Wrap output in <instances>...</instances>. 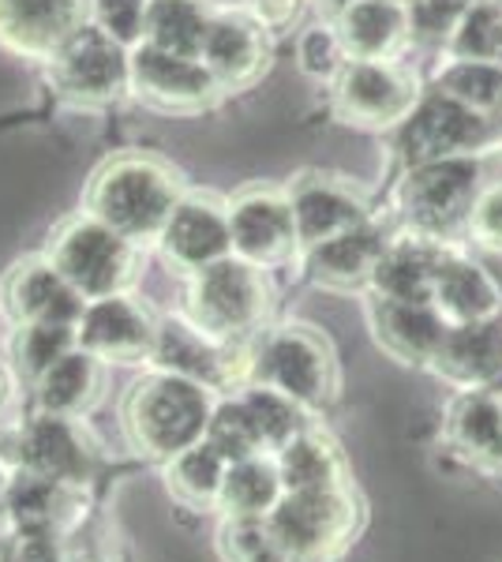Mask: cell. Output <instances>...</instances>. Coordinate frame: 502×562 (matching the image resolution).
<instances>
[{
	"label": "cell",
	"mask_w": 502,
	"mask_h": 562,
	"mask_svg": "<svg viewBox=\"0 0 502 562\" xmlns=\"http://www.w3.org/2000/svg\"><path fill=\"white\" fill-rule=\"evenodd\" d=\"M432 90L454 98L465 109L480 113L483 121L495 124L502 116V65L499 60H472V57H450L439 65L432 79Z\"/></svg>",
	"instance_id": "cell-31"
},
{
	"label": "cell",
	"mask_w": 502,
	"mask_h": 562,
	"mask_svg": "<svg viewBox=\"0 0 502 562\" xmlns=\"http://www.w3.org/2000/svg\"><path fill=\"white\" fill-rule=\"evenodd\" d=\"M443 435L454 454L472 465L502 469V402L499 390H458L446 405Z\"/></svg>",
	"instance_id": "cell-25"
},
{
	"label": "cell",
	"mask_w": 502,
	"mask_h": 562,
	"mask_svg": "<svg viewBox=\"0 0 502 562\" xmlns=\"http://www.w3.org/2000/svg\"><path fill=\"white\" fill-rule=\"evenodd\" d=\"M233 256L259 270H278L300 256V237L286 188L252 184L230 199Z\"/></svg>",
	"instance_id": "cell-12"
},
{
	"label": "cell",
	"mask_w": 502,
	"mask_h": 562,
	"mask_svg": "<svg viewBox=\"0 0 502 562\" xmlns=\"http://www.w3.org/2000/svg\"><path fill=\"white\" fill-rule=\"evenodd\" d=\"M281 495H286V484H281L278 461L274 454H255L230 465L217 510H225V518H270Z\"/></svg>",
	"instance_id": "cell-30"
},
{
	"label": "cell",
	"mask_w": 502,
	"mask_h": 562,
	"mask_svg": "<svg viewBox=\"0 0 502 562\" xmlns=\"http://www.w3.org/2000/svg\"><path fill=\"white\" fill-rule=\"evenodd\" d=\"M499 402H502V390H499Z\"/></svg>",
	"instance_id": "cell-50"
},
{
	"label": "cell",
	"mask_w": 502,
	"mask_h": 562,
	"mask_svg": "<svg viewBox=\"0 0 502 562\" xmlns=\"http://www.w3.org/2000/svg\"><path fill=\"white\" fill-rule=\"evenodd\" d=\"M90 23V0H0V45L26 60H49Z\"/></svg>",
	"instance_id": "cell-19"
},
{
	"label": "cell",
	"mask_w": 502,
	"mask_h": 562,
	"mask_svg": "<svg viewBox=\"0 0 502 562\" xmlns=\"http://www.w3.org/2000/svg\"><path fill=\"white\" fill-rule=\"evenodd\" d=\"M274 461H278L286 492H323V487L349 484V465H345L342 447L326 431L312 428V424L300 435H293L274 454Z\"/></svg>",
	"instance_id": "cell-28"
},
{
	"label": "cell",
	"mask_w": 502,
	"mask_h": 562,
	"mask_svg": "<svg viewBox=\"0 0 502 562\" xmlns=\"http://www.w3.org/2000/svg\"><path fill=\"white\" fill-rule=\"evenodd\" d=\"M185 195V180L154 154H113L87 184L83 211L124 233L132 244H158L172 206Z\"/></svg>",
	"instance_id": "cell-1"
},
{
	"label": "cell",
	"mask_w": 502,
	"mask_h": 562,
	"mask_svg": "<svg viewBox=\"0 0 502 562\" xmlns=\"http://www.w3.org/2000/svg\"><path fill=\"white\" fill-rule=\"evenodd\" d=\"M214 12L217 8H207L203 0H150L143 42L180 57H199Z\"/></svg>",
	"instance_id": "cell-32"
},
{
	"label": "cell",
	"mask_w": 502,
	"mask_h": 562,
	"mask_svg": "<svg viewBox=\"0 0 502 562\" xmlns=\"http://www.w3.org/2000/svg\"><path fill=\"white\" fill-rule=\"evenodd\" d=\"M60 532H15L8 540V562H64Z\"/></svg>",
	"instance_id": "cell-42"
},
{
	"label": "cell",
	"mask_w": 502,
	"mask_h": 562,
	"mask_svg": "<svg viewBox=\"0 0 502 562\" xmlns=\"http://www.w3.org/2000/svg\"><path fill=\"white\" fill-rule=\"evenodd\" d=\"M495 124L483 121L480 113L465 109L454 98L427 87L413 113L398 124L394 132V154L401 166H424V161L458 158V154H477L488 147Z\"/></svg>",
	"instance_id": "cell-10"
},
{
	"label": "cell",
	"mask_w": 502,
	"mask_h": 562,
	"mask_svg": "<svg viewBox=\"0 0 502 562\" xmlns=\"http://www.w3.org/2000/svg\"><path fill=\"white\" fill-rule=\"evenodd\" d=\"M469 244L502 259V147L483 150V184L469 217Z\"/></svg>",
	"instance_id": "cell-36"
},
{
	"label": "cell",
	"mask_w": 502,
	"mask_h": 562,
	"mask_svg": "<svg viewBox=\"0 0 502 562\" xmlns=\"http://www.w3.org/2000/svg\"><path fill=\"white\" fill-rule=\"evenodd\" d=\"M203 4H207V8H230L233 0H203Z\"/></svg>",
	"instance_id": "cell-47"
},
{
	"label": "cell",
	"mask_w": 502,
	"mask_h": 562,
	"mask_svg": "<svg viewBox=\"0 0 502 562\" xmlns=\"http://www.w3.org/2000/svg\"><path fill=\"white\" fill-rule=\"evenodd\" d=\"M214 390L196 379L154 368L124 397V428L140 454L169 461L207 439Z\"/></svg>",
	"instance_id": "cell-3"
},
{
	"label": "cell",
	"mask_w": 502,
	"mask_h": 562,
	"mask_svg": "<svg viewBox=\"0 0 502 562\" xmlns=\"http://www.w3.org/2000/svg\"><path fill=\"white\" fill-rule=\"evenodd\" d=\"M483 184V150L409 166L394 188V211L405 233L443 248L469 244V217Z\"/></svg>",
	"instance_id": "cell-2"
},
{
	"label": "cell",
	"mask_w": 502,
	"mask_h": 562,
	"mask_svg": "<svg viewBox=\"0 0 502 562\" xmlns=\"http://www.w3.org/2000/svg\"><path fill=\"white\" fill-rule=\"evenodd\" d=\"M334 113L353 128L394 132L424 98L420 71L401 57L349 60L331 83Z\"/></svg>",
	"instance_id": "cell-7"
},
{
	"label": "cell",
	"mask_w": 502,
	"mask_h": 562,
	"mask_svg": "<svg viewBox=\"0 0 502 562\" xmlns=\"http://www.w3.org/2000/svg\"><path fill=\"white\" fill-rule=\"evenodd\" d=\"M225 473H230V461L217 454L207 439L196 442V447H188V450H180L177 458L166 461L169 492L177 495L180 503L196 506V510H210V506H217Z\"/></svg>",
	"instance_id": "cell-33"
},
{
	"label": "cell",
	"mask_w": 502,
	"mask_h": 562,
	"mask_svg": "<svg viewBox=\"0 0 502 562\" xmlns=\"http://www.w3.org/2000/svg\"><path fill=\"white\" fill-rule=\"evenodd\" d=\"M270 315L267 270L252 267L241 256H225L188 274L185 319L225 346H244L259 338L263 319Z\"/></svg>",
	"instance_id": "cell-4"
},
{
	"label": "cell",
	"mask_w": 502,
	"mask_h": 562,
	"mask_svg": "<svg viewBox=\"0 0 502 562\" xmlns=\"http://www.w3.org/2000/svg\"><path fill=\"white\" fill-rule=\"evenodd\" d=\"M4 390H8V383H4V371H0V402H4Z\"/></svg>",
	"instance_id": "cell-48"
},
{
	"label": "cell",
	"mask_w": 502,
	"mask_h": 562,
	"mask_svg": "<svg viewBox=\"0 0 502 562\" xmlns=\"http://www.w3.org/2000/svg\"><path fill=\"white\" fill-rule=\"evenodd\" d=\"M98 390H102V360L76 346L34 379V405H38V413L79 416L90 409Z\"/></svg>",
	"instance_id": "cell-29"
},
{
	"label": "cell",
	"mask_w": 502,
	"mask_h": 562,
	"mask_svg": "<svg viewBox=\"0 0 502 562\" xmlns=\"http://www.w3.org/2000/svg\"><path fill=\"white\" fill-rule=\"evenodd\" d=\"M244 12H248L252 20L263 26V31L281 34V31H289V26L300 20V12H304V0H248V4H244Z\"/></svg>",
	"instance_id": "cell-43"
},
{
	"label": "cell",
	"mask_w": 502,
	"mask_h": 562,
	"mask_svg": "<svg viewBox=\"0 0 502 562\" xmlns=\"http://www.w3.org/2000/svg\"><path fill=\"white\" fill-rule=\"evenodd\" d=\"M132 94L158 113H203L225 94L199 57L140 42L132 49Z\"/></svg>",
	"instance_id": "cell-13"
},
{
	"label": "cell",
	"mask_w": 502,
	"mask_h": 562,
	"mask_svg": "<svg viewBox=\"0 0 502 562\" xmlns=\"http://www.w3.org/2000/svg\"><path fill=\"white\" fill-rule=\"evenodd\" d=\"M356 0H315V8L323 12V20H337V15L345 12V8H353Z\"/></svg>",
	"instance_id": "cell-44"
},
{
	"label": "cell",
	"mask_w": 502,
	"mask_h": 562,
	"mask_svg": "<svg viewBox=\"0 0 502 562\" xmlns=\"http://www.w3.org/2000/svg\"><path fill=\"white\" fill-rule=\"evenodd\" d=\"M252 383L274 386L308 413L323 409L337 390L334 349L315 326L286 323L259 334L252 346Z\"/></svg>",
	"instance_id": "cell-6"
},
{
	"label": "cell",
	"mask_w": 502,
	"mask_h": 562,
	"mask_svg": "<svg viewBox=\"0 0 502 562\" xmlns=\"http://www.w3.org/2000/svg\"><path fill=\"white\" fill-rule=\"evenodd\" d=\"M158 248L169 267H177L180 274H196L210 262L233 256L230 203H222L214 195L185 192L180 203L172 206L166 229H161Z\"/></svg>",
	"instance_id": "cell-16"
},
{
	"label": "cell",
	"mask_w": 502,
	"mask_h": 562,
	"mask_svg": "<svg viewBox=\"0 0 502 562\" xmlns=\"http://www.w3.org/2000/svg\"><path fill=\"white\" fill-rule=\"evenodd\" d=\"M472 0H409V31H413V42H427V45H443L450 42L454 26L465 15Z\"/></svg>",
	"instance_id": "cell-40"
},
{
	"label": "cell",
	"mask_w": 502,
	"mask_h": 562,
	"mask_svg": "<svg viewBox=\"0 0 502 562\" xmlns=\"http://www.w3.org/2000/svg\"><path fill=\"white\" fill-rule=\"evenodd\" d=\"M432 304L450 326L495 319L502 315V285L480 259H472L458 244V248H446L439 270H435Z\"/></svg>",
	"instance_id": "cell-23"
},
{
	"label": "cell",
	"mask_w": 502,
	"mask_h": 562,
	"mask_svg": "<svg viewBox=\"0 0 502 562\" xmlns=\"http://www.w3.org/2000/svg\"><path fill=\"white\" fill-rule=\"evenodd\" d=\"M225 562H286L289 551L274 537L267 518H230L222 529Z\"/></svg>",
	"instance_id": "cell-39"
},
{
	"label": "cell",
	"mask_w": 502,
	"mask_h": 562,
	"mask_svg": "<svg viewBox=\"0 0 502 562\" xmlns=\"http://www.w3.org/2000/svg\"><path fill=\"white\" fill-rule=\"evenodd\" d=\"M64 562H87V559H76V555H68V559H64Z\"/></svg>",
	"instance_id": "cell-49"
},
{
	"label": "cell",
	"mask_w": 502,
	"mask_h": 562,
	"mask_svg": "<svg viewBox=\"0 0 502 562\" xmlns=\"http://www.w3.org/2000/svg\"><path fill=\"white\" fill-rule=\"evenodd\" d=\"M150 364L172 371V375L196 379V383L210 386L214 394H222V390H244L252 383V349L214 341L196 323H188L185 315L158 323Z\"/></svg>",
	"instance_id": "cell-11"
},
{
	"label": "cell",
	"mask_w": 502,
	"mask_h": 562,
	"mask_svg": "<svg viewBox=\"0 0 502 562\" xmlns=\"http://www.w3.org/2000/svg\"><path fill=\"white\" fill-rule=\"evenodd\" d=\"M236 394H241L244 409L252 413L255 431H259L267 454H278L293 435H300L308 428V409L304 405H297L293 397H286L281 390L263 386V383H248L244 390H236Z\"/></svg>",
	"instance_id": "cell-34"
},
{
	"label": "cell",
	"mask_w": 502,
	"mask_h": 562,
	"mask_svg": "<svg viewBox=\"0 0 502 562\" xmlns=\"http://www.w3.org/2000/svg\"><path fill=\"white\" fill-rule=\"evenodd\" d=\"M94 447L76 416L34 413L12 435V465L83 487L94 476Z\"/></svg>",
	"instance_id": "cell-14"
},
{
	"label": "cell",
	"mask_w": 502,
	"mask_h": 562,
	"mask_svg": "<svg viewBox=\"0 0 502 562\" xmlns=\"http://www.w3.org/2000/svg\"><path fill=\"white\" fill-rule=\"evenodd\" d=\"M286 562H334V559H323V555H289Z\"/></svg>",
	"instance_id": "cell-46"
},
{
	"label": "cell",
	"mask_w": 502,
	"mask_h": 562,
	"mask_svg": "<svg viewBox=\"0 0 502 562\" xmlns=\"http://www.w3.org/2000/svg\"><path fill=\"white\" fill-rule=\"evenodd\" d=\"M337 34L345 42L349 60H387L401 57L413 31H409V12L398 0H356L334 20Z\"/></svg>",
	"instance_id": "cell-27"
},
{
	"label": "cell",
	"mask_w": 502,
	"mask_h": 562,
	"mask_svg": "<svg viewBox=\"0 0 502 562\" xmlns=\"http://www.w3.org/2000/svg\"><path fill=\"white\" fill-rule=\"evenodd\" d=\"M45 65L53 87L71 102L102 105L132 94V49L94 23L79 26Z\"/></svg>",
	"instance_id": "cell-9"
},
{
	"label": "cell",
	"mask_w": 502,
	"mask_h": 562,
	"mask_svg": "<svg viewBox=\"0 0 502 562\" xmlns=\"http://www.w3.org/2000/svg\"><path fill=\"white\" fill-rule=\"evenodd\" d=\"M150 0H90V23L102 26L109 38H116L127 49L143 42V23H147Z\"/></svg>",
	"instance_id": "cell-41"
},
{
	"label": "cell",
	"mask_w": 502,
	"mask_h": 562,
	"mask_svg": "<svg viewBox=\"0 0 502 562\" xmlns=\"http://www.w3.org/2000/svg\"><path fill=\"white\" fill-rule=\"evenodd\" d=\"M76 341V326H60V323H23L15 334V368L26 379H38L45 368H53L64 352H71Z\"/></svg>",
	"instance_id": "cell-37"
},
{
	"label": "cell",
	"mask_w": 502,
	"mask_h": 562,
	"mask_svg": "<svg viewBox=\"0 0 502 562\" xmlns=\"http://www.w3.org/2000/svg\"><path fill=\"white\" fill-rule=\"evenodd\" d=\"M270 529L289 555L337 559L360 529V503L353 487H323V492H286L270 510Z\"/></svg>",
	"instance_id": "cell-8"
},
{
	"label": "cell",
	"mask_w": 502,
	"mask_h": 562,
	"mask_svg": "<svg viewBox=\"0 0 502 562\" xmlns=\"http://www.w3.org/2000/svg\"><path fill=\"white\" fill-rule=\"evenodd\" d=\"M297 65L308 79H315V83H334L337 71L349 65V53H345V42H342V34H337L334 20L312 23L300 31Z\"/></svg>",
	"instance_id": "cell-38"
},
{
	"label": "cell",
	"mask_w": 502,
	"mask_h": 562,
	"mask_svg": "<svg viewBox=\"0 0 502 562\" xmlns=\"http://www.w3.org/2000/svg\"><path fill=\"white\" fill-rule=\"evenodd\" d=\"M491 60H499V65H502V8H499V26H495V53H491Z\"/></svg>",
	"instance_id": "cell-45"
},
{
	"label": "cell",
	"mask_w": 502,
	"mask_h": 562,
	"mask_svg": "<svg viewBox=\"0 0 502 562\" xmlns=\"http://www.w3.org/2000/svg\"><path fill=\"white\" fill-rule=\"evenodd\" d=\"M432 371L454 390H502V315L450 326Z\"/></svg>",
	"instance_id": "cell-22"
},
{
	"label": "cell",
	"mask_w": 502,
	"mask_h": 562,
	"mask_svg": "<svg viewBox=\"0 0 502 562\" xmlns=\"http://www.w3.org/2000/svg\"><path fill=\"white\" fill-rule=\"evenodd\" d=\"M364 315H368L376 346L387 357H394L398 364L413 368H432L435 352L450 330V323L443 319L432 301H390V296L368 293Z\"/></svg>",
	"instance_id": "cell-18"
},
{
	"label": "cell",
	"mask_w": 502,
	"mask_h": 562,
	"mask_svg": "<svg viewBox=\"0 0 502 562\" xmlns=\"http://www.w3.org/2000/svg\"><path fill=\"white\" fill-rule=\"evenodd\" d=\"M207 442L225 461H230V465H233V461L255 458V454H267L259 431H255L252 413L244 409L241 394L222 397V402L214 405V413H210V424H207Z\"/></svg>",
	"instance_id": "cell-35"
},
{
	"label": "cell",
	"mask_w": 502,
	"mask_h": 562,
	"mask_svg": "<svg viewBox=\"0 0 502 562\" xmlns=\"http://www.w3.org/2000/svg\"><path fill=\"white\" fill-rule=\"evenodd\" d=\"M0 304L12 315L15 326L23 323H60L76 326L87 301L68 285V278L49 259H23L8 270L0 285Z\"/></svg>",
	"instance_id": "cell-21"
},
{
	"label": "cell",
	"mask_w": 502,
	"mask_h": 562,
	"mask_svg": "<svg viewBox=\"0 0 502 562\" xmlns=\"http://www.w3.org/2000/svg\"><path fill=\"white\" fill-rule=\"evenodd\" d=\"M154 334H158V323L150 319L147 307L132 301L127 293L87 301L83 315L76 323L79 349H87L102 364H140V360H150Z\"/></svg>",
	"instance_id": "cell-17"
},
{
	"label": "cell",
	"mask_w": 502,
	"mask_h": 562,
	"mask_svg": "<svg viewBox=\"0 0 502 562\" xmlns=\"http://www.w3.org/2000/svg\"><path fill=\"white\" fill-rule=\"evenodd\" d=\"M446 256L443 244L424 240L416 233H390L387 248L376 262L368 293L390 296V301H432L435 289V270Z\"/></svg>",
	"instance_id": "cell-26"
},
{
	"label": "cell",
	"mask_w": 502,
	"mask_h": 562,
	"mask_svg": "<svg viewBox=\"0 0 502 562\" xmlns=\"http://www.w3.org/2000/svg\"><path fill=\"white\" fill-rule=\"evenodd\" d=\"M286 195H289V206H293L300 251L376 222L360 188L334 173H300L293 184L286 188Z\"/></svg>",
	"instance_id": "cell-15"
},
{
	"label": "cell",
	"mask_w": 502,
	"mask_h": 562,
	"mask_svg": "<svg viewBox=\"0 0 502 562\" xmlns=\"http://www.w3.org/2000/svg\"><path fill=\"white\" fill-rule=\"evenodd\" d=\"M45 259L68 278L83 301H102V296L127 293L140 270V244H132L124 233L109 229L94 214L79 211L64 217L49 233Z\"/></svg>",
	"instance_id": "cell-5"
},
{
	"label": "cell",
	"mask_w": 502,
	"mask_h": 562,
	"mask_svg": "<svg viewBox=\"0 0 502 562\" xmlns=\"http://www.w3.org/2000/svg\"><path fill=\"white\" fill-rule=\"evenodd\" d=\"M267 34L270 31H263L248 12L217 8L199 60L210 68L222 90H248L270 65Z\"/></svg>",
	"instance_id": "cell-20"
},
{
	"label": "cell",
	"mask_w": 502,
	"mask_h": 562,
	"mask_svg": "<svg viewBox=\"0 0 502 562\" xmlns=\"http://www.w3.org/2000/svg\"><path fill=\"white\" fill-rule=\"evenodd\" d=\"M387 240H390V233L379 229L376 222H368L353 233H342V237H334V240L304 248L300 259H304L315 285L334 289V293H368L371 274H376V262L382 256V248H387Z\"/></svg>",
	"instance_id": "cell-24"
}]
</instances>
